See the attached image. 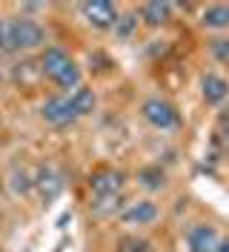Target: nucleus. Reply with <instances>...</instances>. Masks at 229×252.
<instances>
[{"mask_svg":"<svg viewBox=\"0 0 229 252\" xmlns=\"http://www.w3.org/2000/svg\"><path fill=\"white\" fill-rule=\"evenodd\" d=\"M12 29H15L17 52H20V49H37L46 40L43 26L34 23V20H29V17H15V20H12Z\"/></svg>","mask_w":229,"mask_h":252,"instance_id":"obj_1","label":"nucleus"},{"mask_svg":"<svg viewBox=\"0 0 229 252\" xmlns=\"http://www.w3.org/2000/svg\"><path fill=\"white\" fill-rule=\"evenodd\" d=\"M143 118L155 129H172V126H178V112H175V106L166 103V100H161V97H152V100L143 103Z\"/></svg>","mask_w":229,"mask_h":252,"instance_id":"obj_2","label":"nucleus"},{"mask_svg":"<svg viewBox=\"0 0 229 252\" xmlns=\"http://www.w3.org/2000/svg\"><path fill=\"white\" fill-rule=\"evenodd\" d=\"M75 63H72V58L63 52V49L58 46H52V49H46L43 55H40V75H46V78H52L55 83L72 69Z\"/></svg>","mask_w":229,"mask_h":252,"instance_id":"obj_3","label":"nucleus"},{"mask_svg":"<svg viewBox=\"0 0 229 252\" xmlns=\"http://www.w3.org/2000/svg\"><path fill=\"white\" fill-rule=\"evenodd\" d=\"M80 12H83V17L89 20L95 29H109V26H115V20H118V9H115L112 3H106V0L83 3Z\"/></svg>","mask_w":229,"mask_h":252,"instance_id":"obj_4","label":"nucleus"},{"mask_svg":"<svg viewBox=\"0 0 229 252\" xmlns=\"http://www.w3.org/2000/svg\"><path fill=\"white\" fill-rule=\"evenodd\" d=\"M77 118L75 106H72V100L69 97H52V100H46L43 103V121L52 126H66L72 124Z\"/></svg>","mask_w":229,"mask_h":252,"instance_id":"obj_5","label":"nucleus"},{"mask_svg":"<svg viewBox=\"0 0 229 252\" xmlns=\"http://www.w3.org/2000/svg\"><path fill=\"white\" fill-rule=\"evenodd\" d=\"M89 187L95 192V198H115L123 187V175L115 172V169H100V172L92 175Z\"/></svg>","mask_w":229,"mask_h":252,"instance_id":"obj_6","label":"nucleus"},{"mask_svg":"<svg viewBox=\"0 0 229 252\" xmlns=\"http://www.w3.org/2000/svg\"><path fill=\"white\" fill-rule=\"evenodd\" d=\"M158 218V206L152 201H137V204H129V209L123 212V220L132 223V226H143V223H152Z\"/></svg>","mask_w":229,"mask_h":252,"instance_id":"obj_7","label":"nucleus"},{"mask_svg":"<svg viewBox=\"0 0 229 252\" xmlns=\"http://www.w3.org/2000/svg\"><path fill=\"white\" fill-rule=\"evenodd\" d=\"M189 247H192V252H215L218 250V232L212 226L200 223L189 232Z\"/></svg>","mask_w":229,"mask_h":252,"instance_id":"obj_8","label":"nucleus"},{"mask_svg":"<svg viewBox=\"0 0 229 252\" xmlns=\"http://www.w3.org/2000/svg\"><path fill=\"white\" fill-rule=\"evenodd\" d=\"M200 86H203V100L206 103H221V100H227V94H229V83L221 75H206Z\"/></svg>","mask_w":229,"mask_h":252,"instance_id":"obj_9","label":"nucleus"},{"mask_svg":"<svg viewBox=\"0 0 229 252\" xmlns=\"http://www.w3.org/2000/svg\"><path fill=\"white\" fill-rule=\"evenodd\" d=\"M200 23L209 26V29H227L229 26V6H224V3L209 6V9L200 15Z\"/></svg>","mask_w":229,"mask_h":252,"instance_id":"obj_10","label":"nucleus"},{"mask_svg":"<svg viewBox=\"0 0 229 252\" xmlns=\"http://www.w3.org/2000/svg\"><path fill=\"white\" fill-rule=\"evenodd\" d=\"M169 12H172V6H169V3L152 0V3H146V6H143V20H146L149 26H161V23H166V20H169Z\"/></svg>","mask_w":229,"mask_h":252,"instance_id":"obj_11","label":"nucleus"},{"mask_svg":"<svg viewBox=\"0 0 229 252\" xmlns=\"http://www.w3.org/2000/svg\"><path fill=\"white\" fill-rule=\"evenodd\" d=\"M69 100H72V106H75L77 118H83V115H89L95 109V92L92 89H83V86H77L75 92L69 94Z\"/></svg>","mask_w":229,"mask_h":252,"instance_id":"obj_12","label":"nucleus"},{"mask_svg":"<svg viewBox=\"0 0 229 252\" xmlns=\"http://www.w3.org/2000/svg\"><path fill=\"white\" fill-rule=\"evenodd\" d=\"M137 181H140L146 189H161L164 184H166V175H164L161 166H143V169L137 172Z\"/></svg>","mask_w":229,"mask_h":252,"instance_id":"obj_13","label":"nucleus"},{"mask_svg":"<svg viewBox=\"0 0 229 252\" xmlns=\"http://www.w3.org/2000/svg\"><path fill=\"white\" fill-rule=\"evenodd\" d=\"M0 52H3V55H12V52H17L12 20H0Z\"/></svg>","mask_w":229,"mask_h":252,"instance_id":"obj_14","label":"nucleus"},{"mask_svg":"<svg viewBox=\"0 0 229 252\" xmlns=\"http://www.w3.org/2000/svg\"><path fill=\"white\" fill-rule=\"evenodd\" d=\"M118 252H152V247L143 241V238H135V235H126L118 241Z\"/></svg>","mask_w":229,"mask_h":252,"instance_id":"obj_15","label":"nucleus"},{"mask_svg":"<svg viewBox=\"0 0 229 252\" xmlns=\"http://www.w3.org/2000/svg\"><path fill=\"white\" fill-rule=\"evenodd\" d=\"M212 55H215V61L229 63V40H227V37H218V40H212Z\"/></svg>","mask_w":229,"mask_h":252,"instance_id":"obj_16","label":"nucleus"},{"mask_svg":"<svg viewBox=\"0 0 229 252\" xmlns=\"http://www.w3.org/2000/svg\"><path fill=\"white\" fill-rule=\"evenodd\" d=\"M135 23H137V20L132 15H129V17H118V20H115V32H118L121 37H129V32H132Z\"/></svg>","mask_w":229,"mask_h":252,"instance_id":"obj_17","label":"nucleus"},{"mask_svg":"<svg viewBox=\"0 0 229 252\" xmlns=\"http://www.w3.org/2000/svg\"><path fill=\"white\" fill-rule=\"evenodd\" d=\"M215 252H229V241H218V250Z\"/></svg>","mask_w":229,"mask_h":252,"instance_id":"obj_18","label":"nucleus"},{"mask_svg":"<svg viewBox=\"0 0 229 252\" xmlns=\"http://www.w3.org/2000/svg\"><path fill=\"white\" fill-rule=\"evenodd\" d=\"M0 223H3V218H0Z\"/></svg>","mask_w":229,"mask_h":252,"instance_id":"obj_19","label":"nucleus"}]
</instances>
